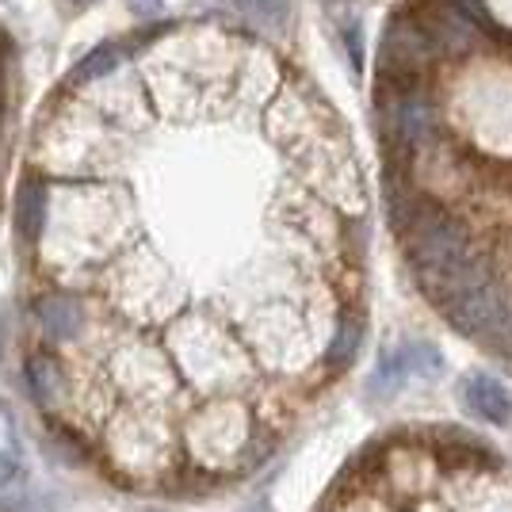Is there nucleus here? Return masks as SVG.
<instances>
[{"label": "nucleus", "instance_id": "obj_1", "mask_svg": "<svg viewBox=\"0 0 512 512\" xmlns=\"http://www.w3.org/2000/svg\"><path fill=\"white\" fill-rule=\"evenodd\" d=\"M409 253H413L421 283L436 299L474 264L463 230L448 222L436 207H417L409 214Z\"/></svg>", "mask_w": 512, "mask_h": 512}, {"label": "nucleus", "instance_id": "obj_2", "mask_svg": "<svg viewBox=\"0 0 512 512\" xmlns=\"http://www.w3.org/2000/svg\"><path fill=\"white\" fill-rule=\"evenodd\" d=\"M440 302H444V310L451 314V321L463 333H470V337H493V341H501L509 333L505 295H501V287L493 283L490 272L478 260L440 295Z\"/></svg>", "mask_w": 512, "mask_h": 512}, {"label": "nucleus", "instance_id": "obj_3", "mask_svg": "<svg viewBox=\"0 0 512 512\" xmlns=\"http://www.w3.org/2000/svg\"><path fill=\"white\" fill-rule=\"evenodd\" d=\"M459 394H463V406L478 421H486V425H509L512 421V394L490 375H467Z\"/></svg>", "mask_w": 512, "mask_h": 512}, {"label": "nucleus", "instance_id": "obj_4", "mask_svg": "<svg viewBox=\"0 0 512 512\" xmlns=\"http://www.w3.org/2000/svg\"><path fill=\"white\" fill-rule=\"evenodd\" d=\"M35 318H39L46 337L73 341L81 333V325H85V310H81V302L73 299V295H46L35 306Z\"/></svg>", "mask_w": 512, "mask_h": 512}, {"label": "nucleus", "instance_id": "obj_5", "mask_svg": "<svg viewBox=\"0 0 512 512\" xmlns=\"http://www.w3.org/2000/svg\"><path fill=\"white\" fill-rule=\"evenodd\" d=\"M409 379L406 371V360H402V352L398 348H390V352H383L379 356V363H375V371H371V383H367V398H390L398 386Z\"/></svg>", "mask_w": 512, "mask_h": 512}, {"label": "nucleus", "instance_id": "obj_6", "mask_svg": "<svg viewBox=\"0 0 512 512\" xmlns=\"http://www.w3.org/2000/svg\"><path fill=\"white\" fill-rule=\"evenodd\" d=\"M27 386H31V394H35L39 406H50L54 402V390L62 386V367L50 360V356H35V360L27 363Z\"/></svg>", "mask_w": 512, "mask_h": 512}, {"label": "nucleus", "instance_id": "obj_7", "mask_svg": "<svg viewBox=\"0 0 512 512\" xmlns=\"http://www.w3.org/2000/svg\"><path fill=\"white\" fill-rule=\"evenodd\" d=\"M234 4L264 31H283L291 20V0H234Z\"/></svg>", "mask_w": 512, "mask_h": 512}, {"label": "nucleus", "instance_id": "obj_8", "mask_svg": "<svg viewBox=\"0 0 512 512\" xmlns=\"http://www.w3.org/2000/svg\"><path fill=\"white\" fill-rule=\"evenodd\" d=\"M398 352H402V360H406V371L413 375V379H436V375L444 371V356H440V348H432L428 341L402 344Z\"/></svg>", "mask_w": 512, "mask_h": 512}, {"label": "nucleus", "instance_id": "obj_9", "mask_svg": "<svg viewBox=\"0 0 512 512\" xmlns=\"http://www.w3.org/2000/svg\"><path fill=\"white\" fill-rule=\"evenodd\" d=\"M43 211H46L43 184H27L20 192V226L27 237H39V230H43Z\"/></svg>", "mask_w": 512, "mask_h": 512}, {"label": "nucleus", "instance_id": "obj_10", "mask_svg": "<svg viewBox=\"0 0 512 512\" xmlns=\"http://www.w3.org/2000/svg\"><path fill=\"white\" fill-rule=\"evenodd\" d=\"M119 58H123V50H119L115 43L96 46L85 62L73 69V81H92V77H104V73H111V69L119 65Z\"/></svg>", "mask_w": 512, "mask_h": 512}, {"label": "nucleus", "instance_id": "obj_11", "mask_svg": "<svg viewBox=\"0 0 512 512\" xmlns=\"http://www.w3.org/2000/svg\"><path fill=\"white\" fill-rule=\"evenodd\" d=\"M356 344H360V325L356 321H344L341 333H337V341H333V348H329V363H352V356H356Z\"/></svg>", "mask_w": 512, "mask_h": 512}, {"label": "nucleus", "instance_id": "obj_12", "mask_svg": "<svg viewBox=\"0 0 512 512\" xmlns=\"http://www.w3.org/2000/svg\"><path fill=\"white\" fill-rule=\"evenodd\" d=\"M161 4H165V0H127V8L134 12V16H157Z\"/></svg>", "mask_w": 512, "mask_h": 512}, {"label": "nucleus", "instance_id": "obj_13", "mask_svg": "<svg viewBox=\"0 0 512 512\" xmlns=\"http://www.w3.org/2000/svg\"><path fill=\"white\" fill-rule=\"evenodd\" d=\"M12 478H16V463H12L8 455H0V490H4Z\"/></svg>", "mask_w": 512, "mask_h": 512}, {"label": "nucleus", "instance_id": "obj_14", "mask_svg": "<svg viewBox=\"0 0 512 512\" xmlns=\"http://www.w3.org/2000/svg\"><path fill=\"white\" fill-rule=\"evenodd\" d=\"M4 337H8V321H4V306H0V360H4Z\"/></svg>", "mask_w": 512, "mask_h": 512}, {"label": "nucleus", "instance_id": "obj_15", "mask_svg": "<svg viewBox=\"0 0 512 512\" xmlns=\"http://www.w3.org/2000/svg\"><path fill=\"white\" fill-rule=\"evenodd\" d=\"M73 4H77V8H85V4H92V0H73Z\"/></svg>", "mask_w": 512, "mask_h": 512}, {"label": "nucleus", "instance_id": "obj_16", "mask_svg": "<svg viewBox=\"0 0 512 512\" xmlns=\"http://www.w3.org/2000/svg\"><path fill=\"white\" fill-rule=\"evenodd\" d=\"M249 512H268V509H260V505H253V509H249Z\"/></svg>", "mask_w": 512, "mask_h": 512}]
</instances>
